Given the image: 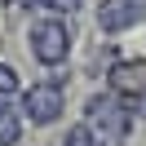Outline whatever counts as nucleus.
Instances as JSON below:
<instances>
[{"mask_svg":"<svg viewBox=\"0 0 146 146\" xmlns=\"http://www.w3.org/2000/svg\"><path fill=\"white\" fill-rule=\"evenodd\" d=\"M84 133L98 146H124L128 133H133V111L115 93H93L84 102Z\"/></svg>","mask_w":146,"mask_h":146,"instance_id":"f257e3e1","label":"nucleus"},{"mask_svg":"<svg viewBox=\"0 0 146 146\" xmlns=\"http://www.w3.org/2000/svg\"><path fill=\"white\" fill-rule=\"evenodd\" d=\"M98 22H102V31H128L137 22V0H106Z\"/></svg>","mask_w":146,"mask_h":146,"instance_id":"39448f33","label":"nucleus"},{"mask_svg":"<svg viewBox=\"0 0 146 146\" xmlns=\"http://www.w3.org/2000/svg\"><path fill=\"white\" fill-rule=\"evenodd\" d=\"M18 137H22V124L9 115V111H0V146H13Z\"/></svg>","mask_w":146,"mask_h":146,"instance_id":"423d86ee","label":"nucleus"},{"mask_svg":"<svg viewBox=\"0 0 146 146\" xmlns=\"http://www.w3.org/2000/svg\"><path fill=\"white\" fill-rule=\"evenodd\" d=\"M62 146H98V142H93V137H89V133H84V124H75V128H71V133H66V137H62Z\"/></svg>","mask_w":146,"mask_h":146,"instance_id":"0eeeda50","label":"nucleus"},{"mask_svg":"<svg viewBox=\"0 0 146 146\" xmlns=\"http://www.w3.org/2000/svg\"><path fill=\"white\" fill-rule=\"evenodd\" d=\"M31 49L40 62H62L66 58V27L62 22H36L31 27Z\"/></svg>","mask_w":146,"mask_h":146,"instance_id":"20e7f679","label":"nucleus"},{"mask_svg":"<svg viewBox=\"0 0 146 146\" xmlns=\"http://www.w3.org/2000/svg\"><path fill=\"white\" fill-rule=\"evenodd\" d=\"M18 89V75L9 71V66H0V98H5V93H13Z\"/></svg>","mask_w":146,"mask_h":146,"instance_id":"6e6552de","label":"nucleus"},{"mask_svg":"<svg viewBox=\"0 0 146 146\" xmlns=\"http://www.w3.org/2000/svg\"><path fill=\"white\" fill-rule=\"evenodd\" d=\"M111 93L133 111V119H146V58H128L111 66Z\"/></svg>","mask_w":146,"mask_h":146,"instance_id":"f03ea898","label":"nucleus"},{"mask_svg":"<svg viewBox=\"0 0 146 146\" xmlns=\"http://www.w3.org/2000/svg\"><path fill=\"white\" fill-rule=\"evenodd\" d=\"M22 115L31 124H53L62 115V84H31L22 93Z\"/></svg>","mask_w":146,"mask_h":146,"instance_id":"7ed1b4c3","label":"nucleus"},{"mask_svg":"<svg viewBox=\"0 0 146 146\" xmlns=\"http://www.w3.org/2000/svg\"><path fill=\"white\" fill-rule=\"evenodd\" d=\"M137 5H146V0H137Z\"/></svg>","mask_w":146,"mask_h":146,"instance_id":"1a4fd4ad","label":"nucleus"}]
</instances>
